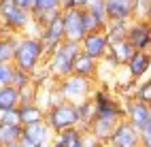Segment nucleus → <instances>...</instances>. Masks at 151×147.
<instances>
[{
    "label": "nucleus",
    "instance_id": "3",
    "mask_svg": "<svg viewBox=\"0 0 151 147\" xmlns=\"http://www.w3.org/2000/svg\"><path fill=\"white\" fill-rule=\"evenodd\" d=\"M92 102H94V117L96 120H104V122H113V124L124 120V100L113 96V92L106 85L94 87Z\"/></svg>",
    "mask_w": 151,
    "mask_h": 147
},
{
    "label": "nucleus",
    "instance_id": "1",
    "mask_svg": "<svg viewBox=\"0 0 151 147\" xmlns=\"http://www.w3.org/2000/svg\"><path fill=\"white\" fill-rule=\"evenodd\" d=\"M45 62V47L38 36L30 34H19L17 45H15V55H13V66L24 73L32 75L36 68H41Z\"/></svg>",
    "mask_w": 151,
    "mask_h": 147
},
{
    "label": "nucleus",
    "instance_id": "12",
    "mask_svg": "<svg viewBox=\"0 0 151 147\" xmlns=\"http://www.w3.org/2000/svg\"><path fill=\"white\" fill-rule=\"evenodd\" d=\"M55 132L49 128L45 122H38V124H32V126H26L22 130V143L24 147H45L47 143L53 141Z\"/></svg>",
    "mask_w": 151,
    "mask_h": 147
},
{
    "label": "nucleus",
    "instance_id": "30",
    "mask_svg": "<svg viewBox=\"0 0 151 147\" xmlns=\"http://www.w3.org/2000/svg\"><path fill=\"white\" fill-rule=\"evenodd\" d=\"M13 71H15L13 64H0V85H11Z\"/></svg>",
    "mask_w": 151,
    "mask_h": 147
},
{
    "label": "nucleus",
    "instance_id": "24",
    "mask_svg": "<svg viewBox=\"0 0 151 147\" xmlns=\"http://www.w3.org/2000/svg\"><path fill=\"white\" fill-rule=\"evenodd\" d=\"M22 126L19 124H0V145L9 147L13 143L22 141Z\"/></svg>",
    "mask_w": 151,
    "mask_h": 147
},
{
    "label": "nucleus",
    "instance_id": "35",
    "mask_svg": "<svg viewBox=\"0 0 151 147\" xmlns=\"http://www.w3.org/2000/svg\"><path fill=\"white\" fill-rule=\"evenodd\" d=\"M85 147H106L104 143H98V141H94L92 136L87 134V141H85Z\"/></svg>",
    "mask_w": 151,
    "mask_h": 147
},
{
    "label": "nucleus",
    "instance_id": "25",
    "mask_svg": "<svg viewBox=\"0 0 151 147\" xmlns=\"http://www.w3.org/2000/svg\"><path fill=\"white\" fill-rule=\"evenodd\" d=\"M75 107H77V117H79V128L87 132V126L94 120V102H92V98H87V100L79 102Z\"/></svg>",
    "mask_w": 151,
    "mask_h": 147
},
{
    "label": "nucleus",
    "instance_id": "20",
    "mask_svg": "<svg viewBox=\"0 0 151 147\" xmlns=\"http://www.w3.org/2000/svg\"><path fill=\"white\" fill-rule=\"evenodd\" d=\"M134 53L132 45L128 41H119V43H111L109 47V53H106V60L113 64V66H126V62L130 60V55Z\"/></svg>",
    "mask_w": 151,
    "mask_h": 147
},
{
    "label": "nucleus",
    "instance_id": "9",
    "mask_svg": "<svg viewBox=\"0 0 151 147\" xmlns=\"http://www.w3.org/2000/svg\"><path fill=\"white\" fill-rule=\"evenodd\" d=\"M126 41L132 45L134 51L151 53V24L147 22V19L134 17L132 22H128Z\"/></svg>",
    "mask_w": 151,
    "mask_h": 147
},
{
    "label": "nucleus",
    "instance_id": "13",
    "mask_svg": "<svg viewBox=\"0 0 151 147\" xmlns=\"http://www.w3.org/2000/svg\"><path fill=\"white\" fill-rule=\"evenodd\" d=\"M109 22H132L136 17V0H104Z\"/></svg>",
    "mask_w": 151,
    "mask_h": 147
},
{
    "label": "nucleus",
    "instance_id": "27",
    "mask_svg": "<svg viewBox=\"0 0 151 147\" xmlns=\"http://www.w3.org/2000/svg\"><path fill=\"white\" fill-rule=\"evenodd\" d=\"M134 98H136V100H140V102H145V104L151 102V75L145 77V79H140V81L136 83Z\"/></svg>",
    "mask_w": 151,
    "mask_h": 147
},
{
    "label": "nucleus",
    "instance_id": "14",
    "mask_svg": "<svg viewBox=\"0 0 151 147\" xmlns=\"http://www.w3.org/2000/svg\"><path fill=\"white\" fill-rule=\"evenodd\" d=\"M62 24H64V38L66 41L81 43V38L87 34L83 28V15L81 9H73V11H62Z\"/></svg>",
    "mask_w": 151,
    "mask_h": 147
},
{
    "label": "nucleus",
    "instance_id": "19",
    "mask_svg": "<svg viewBox=\"0 0 151 147\" xmlns=\"http://www.w3.org/2000/svg\"><path fill=\"white\" fill-rule=\"evenodd\" d=\"M98 66H100V62L92 60V58L85 55V53H79V55L75 58V64H73V75L96 81V77H98Z\"/></svg>",
    "mask_w": 151,
    "mask_h": 147
},
{
    "label": "nucleus",
    "instance_id": "37",
    "mask_svg": "<svg viewBox=\"0 0 151 147\" xmlns=\"http://www.w3.org/2000/svg\"><path fill=\"white\" fill-rule=\"evenodd\" d=\"M75 2H77V9H85L89 0H75Z\"/></svg>",
    "mask_w": 151,
    "mask_h": 147
},
{
    "label": "nucleus",
    "instance_id": "17",
    "mask_svg": "<svg viewBox=\"0 0 151 147\" xmlns=\"http://www.w3.org/2000/svg\"><path fill=\"white\" fill-rule=\"evenodd\" d=\"M85 141H87V132L77 128H68V130H62L53 136V143L58 147H85Z\"/></svg>",
    "mask_w": 151,
    "mask_h": 147
},
{
    "label": "nucleus",
    "instance_id": "38",
    "mask_svg": "<svg viewBox=\"0 0 151 147\" xmlns=\"http://www.w3.org/2000/svg\"><path fill=\"white\" fill-rule=\"evenodd\" d=\"M9 147H24L22 143H13V145H9Z\"/></svg>",
    "mask_w": 151,
    "mask_h": 147
},
{
    "label": "nucleus",
    "instance_id": "26",
    "mask_svg": "<svg viewBox=\"0 0 151 147\" xmlns=\"http://www.w3.org/2000/svg\"><path fill=\"white\" fill-rule=\"evenodd\" d=\"M126 32H128V22H106L104 26V34L109 36V43L126 41Z\"/></svg>",
    "mask_w": 151,
    "mask_h": 147
},
{
    "label": "nucleus",
    "instance_id": "11",
    "mask_svg": "<svg viewBox=\"0 0 151 147\" xmlns=\"http://www.w3.org/2000/svg\"><path fill=\"white\" fill-rule=\"evenodd\" d=\"M104 145L106 147H140V132L132 128L126 120H119Z\"/></svg>",
    "mask_w": 151,
    "mask_h": 147
},
{
    "label": "nucleus",
    "instance_id": "33",
    "mask_svg": "<svg viewBox=\"0 0 151 147\" xmlns=\"http://www.w3.org/2000/svg\"><path fill=\"white\" fill-rule=\"evenodd\" d=\"M140 147H151V130L140 132Z\"/></svg>",
    "mask_w": 151,
    "mask_h": 147
},
{
    "label": "nucleus",
    "instance_id": "5",
    "mask_svg": "<svg viewBox=\"0 0 151 147\" xmlns=\"http://www.w3.org/2000/svg\"><path fill=\"white\" fill-rule=\"evenodd\" d=\"M32 24V15L15 4V0H0V32L26 34L28 26Z\"/></svg>",
    "mask_w": 151,
    "mask_h": 147
},
{
    "label": "nucleus",
    "instance_id": "40",
    "mask_svg": "<svg viewBox=\"0 0 151 147\" xmlns=\"http://www.w3.org/2000/svg\"><path fill=\"white\" fill-rule=\"evenodd\" d=\"M149 109H151V102H149Z\"/></svg>",
    "mask_w": 151,
    "mask_h": 147
},
{
    "label": "nucleus",
    "instance_id": "10",
    "mask_svg": "<svg viewBox=\"0 0 151 147\" xmlns=\"http://www.w3.org/2000/svg\"><path fill=\"white\" fill-rule=\"evenodd\" d=\"M79 47H81V53H85V55L92 58V60L100 62V60L106 58L111 43H109V36L104 34V30H96V32H87L81 38Z\"/></svg>",
    "mask_w": 151,
    "mask_h": 147
},
{
    "label": "nucleus",
    "instance_id": "21",
    "mask_svg": "<svg viewBox=\"0 0 151 147\" xmlns=\"http://www.w3.org/2000/svg\"><path fill=\"white\" fill-rule=\"evenodd\" d=\"M17 36L13 32H0V64H13Z\"/></svg>",
    "mask_w": 151,
    "mask_h": 147
},
{
    "label": "nucleus",
    "instance_id": "2",
    "mask_svg": "<svg viewBox=\"0 0 151 147\" xmlns=\"http://www.w3.org/2000/svg\"><path fill=\"white\" fill-rule=\"evenodd\" d=\"M79 53H81L79 43H75V41H62L55 47V51L45 60V66H47L49 75H51L55 81L58 79H64V77H68V75H73V64H75V58Z\"/></svg>",
    "mask_w": 151,
    "mask_h": 147
},
{
    "label": "nucleus",
    "instance_id": "41",
    "mask_svg": "<svg viewBox=\"0 0 151 147\" xmlns=\"http://www.w3.org/2000/svg\"><path fill=\"white\" fill-rule=\"evenodd\" d=\"M0 147H2V145H0Z\"/></svg>",
    "mask_w": 151,
    "mask_h": 147
},
{
    "label": "nucleus",
    "instance_id": "23",
    "mask_svg": "<svg viewBox=\"0 0 151 147\" xmlns=\"http://www.w3.org/2000/svg\"><path fill=\"white\" fill-rule=\"evenodd\" d=\"M19 90L13 85H0V111H13L19 107Z\"/></svg>",
    "mask_w": 151,
    "mask_h": 147
},
{
    "label": "nucleus",
    "instance_id": "4",
    "mask_svg": "<svg viewBox=\"0 0 151 147\" xmlns=\"http://www.w3.org/2000/svg\"><path fill=\"white\" fill-rule=\"evenodd\" d=\"M94 87H96L94 79H83V77H77V75H68L64 79L55 81V92L60 96V100H66L73 104H79L87 98H92Z\"/></svg>",
    "mask_w": 151,
    "mask_h": 147
},
{
    "label": "nucleus",
    "instance_id": "39",
    "mask_svg": "<svg viewBox=\"0 0 151 147\" xmlns=\"http://www.w3.org/2000/svg\"><path fill=\"white\" fill-rule=\"evenodd\" d=\"M45 147H58V145H55V143H53V141H51V143H47V145H45Z\"/></svg>",
    "mask_w": 151,
    "mask_h": 147
},
{
    "label": "nucleus",
    "instance_id": "15",
    "mask_svg": "<svg viewBox=\"0 0 151 147\" xmlns=\"http://www.w3.org/2000/svg\"><path fill=\"white\" fill-rule=\"evenodd\" d=\"M124 68H126L128 79L140 81V79H145V77L151 75V55L145 53V51H134Z\"/></svg>",
    "mask_w": 151,
    "mask_h": 147
},
{
    "label": "nucleus",
    "instance_id": "8",
    "mask_svg": "<svg viewBox=\"0 0 151 147\" xmlns=\"http://www.w3.org/2000/svg\"><path fill=\"white\" fill-rule=\"evenodd\" d=\"M124 120L132 128H136L138 132L151 130V109H149V104L136 100V98L124 100Z\"/></svg>",
    "mask_w": 151,
    "mask_h": 147
},
{
    "label": "nucleus",
    "instance_id": "18",
    "mask_svg": "<svg viewBox=\"0 0 151 147\" xmlns=\"http://www.w3.org/2000/svg\"><path fill=\"white\" fill-rule=\"evenodd\" d=\"M17 120H19V126L26 128V126L45 122V111L36 102H26V104H19L17 107Z\"/></svg>",
    "mask_w": 151,
    "mask_h": 147
},
{
    "label": "nucleus",
    "instance_id": "36",
    "mask_svg": "<svg viewBox=\"0 0 151 147\" xmlns=\"http://www.w3.org/2000/svg\"><path fill=\"white\" fill-rule=\"evenodd\" d=\"M143 19H147V22L151 24V0H149V6H147V11H145V15H143Z\"/></svg>",
    "mask_w": 151,
    "mask_h": 147
},
{
    "label": "nucleus",
    "instance_id": "31",
    "mask_svg": "<svg viewBox=\"0 0 151 147\" xmlns=\"http://www.w3.org/2000/svg\"><path fill=\"white\" fill-rule=\"evenodd\" d=\"M0 124H19L17 109H13V111H0Z\"/></svg>",
    "mask_w": 151,
    "mask_h": 147
},
{
    "label": "nucleus",
    "instance_id": "16",
    "mask_svg": "<svg viewBox=\"0 0 151 147\" xmlns=\"http://www.w3.org/2000/svg\"><path fill=\"white\" fill-rule=\"evenodd\" d=\"M55 13H60V0H34L32 4V22L41 28L45 22H49Z\"/></svg>",
    "mask_w": 151,
    "mask_h": 147
},
{
    "label": "nucleus",
    "instance_id": "32",
    "mask_svg": "<svg viewBox=\"0 0 151 147\" xmlns=\"http://www.w3.org/2000/svg\"><path fill=\"white\" fill-rule=\"evenodd\" d=\"M73 9H77L75 0H60V11H73Z\"/></svg>",
    "mask_w": 151,
    "mask_h": 147
},
{
    "label": "nucleus",
    "instance_id": "7",
    "mask_svg": "<svg viewBox=\"0 0 151 147\" xmlns=\"http://www.w3.org/2000/svg\"><path fill=\"white\" fill-rule=\"evenodd\" d=\"M38 38H41V43L45 47V60H47V58L55 51V47L62 41H66V38H64V24H62V11L55 13L49 22H45L41 26Z\"/></svg>",
    "mask_w": 151,
    "mask_h": 147
},
{
    "label": "nucleus",
    "instance_id": "22",
    "mask_svg": "<svg viewBox=\"0 0 151 147\" xmlns=\"http://www.w3.org/2000/svg\"><path fill=\"white\" fill-rule=\"evenodd\" d=\"M113 128H115L113 122H104V120H96L94 117L92 124L87 126V134L92 136L94 141H98V143H106L111 132H113Z\"/></svg>",
    "mask_w": 151,
    "mask_h": 147
},
{
    "label": "nucleus",
    "instance_id": "29",
    "mask_svg": "<svg viewBox=\"0 0 151 147\" xmlns=\"http://www.w3.org/2000/svg\"><path fill=\"white\" fill-rule=\"evenodd\" d=\"M36 94H38V85L36 83H30L26 87L19 90V104H26V102H36Z\"/></svg>",
    "mask_w": 151,
    "mask_h": 147
},
{
    "label": "nucleus",
    "instance_id": "28",
    "mask_svg": "<svg viewBox=\"0 0 151 147\" xmlns=\"http://www.w3.org/2000/svg\"><path fill=\"white\" fill-rule=\"evenodd\" d=\"M30 83H34V81H32V75L19 71V68H15V71H13V77H11V85L17 87V90H22V87H26V85H30Z\"/></svg>",
    "mask_w": 151,
    "mask_h": 147
},
{
    "label": "nucleus",
    "instance_id": "34",
    "mask_svg": "<svg viewBox=\"0 0 151 147\" xmlns=\"http://www.w3.org/2000/svg\"><path fill=\"white\" fill-rule=\"evenodd\" d=\"M15 4L19 6V9H24V11H32V4H34V0H15Z\"/></svg>",
    "mask_w": 151,
    "mask_h": 147
},
{
    "label": "nucleus",
    "instance_id": "6",
    "mask_svg": "<svg viewBox=\"0 0 151 147\" xmlns=\"http://www.w3.org/2000/svg\"><path fill=\"white\" fill-rule=\"evenodd\" d=\"M45 124L51 128L55 134L68 130V128H77L79 126V117H77V107L73 102L66 100H58L45 111Z\"/></svg>",
    "mask_w": 151,
    "mask_h": 147
}]
</instances>
